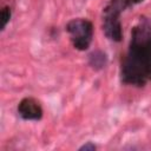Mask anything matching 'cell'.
<instances>
[{
	"label": "cell",
	"instance_id": "cell-5",
	"mask_svg": "<svg viewBox=\"0 0 151 151\" xmlns=\"http://www.w3.org/2000/svg\"><path fill=\"white\" fill-rule=\"evenodd\" d=\"M88 63L94 70H101V68H104L106 66L107 57L101 51H93L88 55Z\"/></svg>",
	"mask_w": 151,
	"mask_h": 151
},
{
	"label": "cell",
	"instance_id": "cell-1",
	"mask_svg": "<svg viewBox=\"0 0 151 151\" xmlns=\"http://www.w3.org/2000/svg\"><path fill=\"white\" fill-rule=\"evenodd\" d=\"M125 83L143 85L151 80V31L142 25L136 28L127 57L122 66Z\"/></svg>",
	"mask_w": 151,
	"mask_h": 151
},
{
	"label": "cell",
	"instance_id": "cell-7",
	"mask_svg": "<svg viewBox=\"0 0 151 151\" xmlns=\"http://www.w3.org/2000/svg\"><path fill=\"white\" fill-rule=\"evenodd\" d=\"M96 145L93 144V143H91V142H87L86 144H84L83 146H80L79 147V150L80 151H83V150H85V151H94L96 150Z\"/></svg>",
	"mask_w": 151,
	"mask_h": 151
},
{
	"label": "cell",
	"instance_id": "cell-3",
	"mask_svg": "<svg viewBox=\"0 0 151 151\" xmlns=\"http://www.w3.org/2000/svg\"><path fill=\"white\" fill-rule=\"evenodd\" d=\"M67 32L70 33L71 41L73 46L80 51L86 50L93 37V27L92 24L86 19H73L66 26Z\"/></svg>",
	"mask_w": 151,
	"mask_h": 151
},
{
	"label": "cell",
	"instance_id": "cell-6",
	"mask_svg": "<svg viewBox=\"0 0 151 151\" xmlns=\"http://www.w3.org/2000/svg\"><path fill=\"white\" fill-rule=\"evenodd\" d=\"M1 18H2V29L7 26V24H8V21H9V19H11V11H9V8L8 7H5L2 11H1Z\"/></svg>",
	"mask_w": 151,
	"mask_h": 151
},
{
	"label": "cell",
	"instance_id": "cell-2",
	"mask_svg": "<svg viewBox=\"0 0 151 151\" xmlns=\"http://www.w3.org/2000/svg\"><path fill=\"white\" fill-rule=\"evenodd\" d=\"M143 0H111L104 9L103 29L106 37L111 40L119 41L122 39V26L119 21V13L127 6L134 5Z\"/></svg>",
	"mask_w": 151,
	"mask_h": 151
},
{
	"label": "cell",
	"instance_id": "cell-4",
	"mask_svg": "<svg viewBox=\"0 0 151 151\" xmlns=\"http://www.w3.org/2000/svg\"><path fill=\"white\" fill-rule=\"evenodd\" d=\"M18 112L21 118L26 120H39L42 117V109L40 104L33 98H25L18 106Z\"/></svg>",
	"mask_w": 151,
	"mask_h": 151
}]
</instances>
